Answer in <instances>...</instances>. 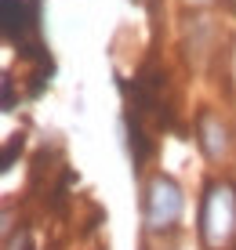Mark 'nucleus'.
Wrapping results in <instances>:
<instances>
[{
  "label": "nucleus",
  "instance_id": "obj_1",
  "mask_svg": "<svg viewBox=\"0 0 236 250\" xmlns=\"http://www.w3.org/2000/svg\"><path fill=\"white\" fill-rule=\"evenodd\" d=\"M200 247L204 250H233L236 243V185L229 178H214L200 200Z\"/></svg>",
  "mask_w": 236,
  "mask_h": 250
},
{
  "label": "nucleus",
  "instance_id": "obj_2",
  "mask_svg": "<svg viewBox=\"0 0 236 250\" xmlns=\"http://www.w3.org/2000/svg\"><path fill=\"white\" fill-rule=\"evenodd\" d=\"M186 214V192L167 174H153L142 196V225L149 236H171Z\"/></svg>",
  "mask_w": 236,
  "mask_h": 250
},
{
  "label": "nucleus",
  "instance_id": "obj_3",
  "mask_svg": "<svg viewBox=\"0 0 236 250\" xmlns=\"http://www.w3.org/2000/svg\"><path fill=\"white\" fill-rule=\"evenodd\" d=\"M4 4V37L22 55L40 51V0H0Z\"/></svg>",
  "mask_w": 236,
  "mask_h": 250
},
{
  "label": "nucleus",
  "instance_id": "obj_4",
  "mask_svg": "<svg viewBox=\"0 0 236 250\" xmlns=\"http://www.w3.org/2000/svg\"><path fill=\"white\" fill-rule=\"evenodd\" d=\"M196 138H200V149H204V156L211 163H222L229 160L233 152V131L229 124H225L218 113H211V109H204L196 120Z\"/></svg>",
  "mask_w": 236,
  "mask_h": 250
},
{
  "label": "nucleus",
  "instance_id": "obj_5",
  "mask_svg": "<svg viewBox=\"0 0 236 250\" xmlns=\"http://www.w3.org/2000/svg\"><path fill=\"white\" fill-rule=\"evenodd\" d=\"M218 47V29L211 25V19H189L186 22V55L193 65H204Z\"/></svg>",
  "mask_w": 236,
  "mask_h": 250
},
{
  "label": "nucleus",
  "instance_id": "obj_6",
  "mask_svg": "<svg viewBox=\"0 0 236 250\" xmlns=\"http://www.w3.org/2000/svg\"><path fill=\"white\" fill-rule=\"evenodd\" d=\"M189 4H211V0H189Z\"/></svg>",
  "mask_w": 236,
  "mask_h": 250
}]
</instances>
